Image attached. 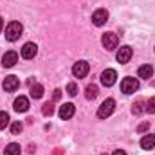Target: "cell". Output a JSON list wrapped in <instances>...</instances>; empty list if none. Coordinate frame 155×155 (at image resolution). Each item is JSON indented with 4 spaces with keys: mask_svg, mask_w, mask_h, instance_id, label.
Wrapping results in <instances>:
<instances>
[{
    "mask_svg": "<svg viewBox=\"0 0 155 155\" xmlns=\"http://www.w3.org/2000/svg\"><path fill=\"white\" fill-rule=\"evenodd\" d=\"M22 31H24V27H22L20 22H9L7 27H5V38L9 41H16L22 36Z\"/></svg>",
    "mask_w": 155,
    "mask_h": 155,
    "instance_id": "obj_1",
    "label": "cell"
},
{
    "mask_svg": "<svg viewBox=\"0 0 155 155\" xmlns=\"http://www.w3.org/2000/svg\"><path fill=\"white\" fill-rule=\"evenodd\" d=\"M116 110V101L114 99H105L103 103H101V107H99V110H97V117H101V119H107V117L112 116V112Z\"/></svg>",
    "mask_w": 155,
    "mask_h": 155,
    "instance_id": "obj_2",
    "label": "cell"
},
{
    "mask_svg": "<svg viewBox=\"0 0 155 155\" xmlns=\"http://www.w3.org/2000/svg\"><path fill=\"white\" fill-rule=\"evenodd\" d=\"M139 88V81L135 79V78H124L123 81H121V92L123 94H134L135 90Z\"/></svg>",
    "mask_w": 155,
    "mask_h": 155,
    "instance_id": "obj_3",
    "label": "cell"
},
{
    "mask_svg": "<svg viewBox=\"0 0 155 155\" xmlns=\"http://www.w3.org/2000/svg\"><path fill=\"white\" fill-rule=\"evenodd\" d=\"M101 43L107 51H114L117 49V43H119V38H117L116 33H105L103 38H101Z\"/></svg>",
    "mask_w": 155,
    "mask_h": 155,
    "instance_id": "obj_4",
    "label": "cell"
},
{
    "mask_svg": "<svg viewBox=\"0 0 155 155\" xmlns=\"http://www.w3.org/2000/svg\"><path fill=\"white\" fill-rule=\"evenodd\" d=\"M107 20H108V11L107 9H96L94 11V15H92V24L94 25L101 27V25L107 24Z\"/></svg>",
    "mask_w": 155,
    "mask_h": 155,
    "instance_id": "obj_5",
    "label": "cell"
},
{
    "mask_svg": "<svg viewBox=\"0 0 155 155\" xmlns=\"http://www.w3.org/2000/svg\"><path fill=\"white\" fill-rule=\"evenodd\" d=\"M88 71H90V65L85 60H79L78 63H74V67H72V74L76 78H85L88 74Z\"/></svg>",
    "mask_w": 155,
    "mask_h": 155,
    "instance_id": "obj_6",
    "label": "cell"
},
{
    "mask_svg": "<svg viewBox=\"0 0 155 155\" xmlns=\"http://www.w3.org/2000/svg\"><path fill=\"white\" fill-rule=\"evenodd\" d=\"M36 52H38V47H36L33 41H27V43L22 47V51H20V54H22L24 60H33V58L36 56Z\"/></svg>",
    "mask_w": 155,
    "mask_h": 155,
    "instance_id": "obj_7",
    "label": "cell"
},
{
    "mask_svg": "<svg viewBox=\"0 0 155 155\" xmlns=\"http://www.w3.org/2000/svg\"><path fill=\"white\" fill-rule=\"evenodd\" d=\"M116 79H117V72L114 69H107V71L101 72V83L105 87H112L116 83Z\"/></svg>",
    "mask_w": 155,
    "mask_h": 155,
    "instance_id": "obj_8",
    "label": "cell"
},
{
    "mask_svg": "<svg viewBox=\"0 0 155 155\" xmlns=\"http://www.w3.org/2000/svg\"><path fill=\"white\" fill-rule=\"evenodd\" d=\"M130 58H132V47H128V45H123L116 54V60L119 63H128Z\"/></svg>",
    "mask_w": 155,
    "mask_h": 155,
    "instance_id": "obj_9",
    "label": "cell"
},
{
    "mask_svg": "<svg viewBox=\"0 0 155 155\" xmlns=\"http://www.w3.org/2000/svg\"><path fill=\"white\" fill-rule=\"evenodd\" d=\"M2 87H4L5 92H15V90L20 87V81H18V78L16 76H5L4 83H2Z\"/></svg>",
    "mask_w": 155,
    "mask_h": 155,
    "instance_id": "obj_10",
    "label": "cell"
},
{
    "mask_svg": "<svg viewBox=\"0 0 155 155\" xmlns=\"http://www.w3.org/2000/svg\"><path fill=\"white\" fill-rule=\"evenodd\" d=\"M16 61H18V54H16L15 51H7V52L4 54V58H2V65H4V67H7V69L15 67V65H16Z\"/></svg>",
    "mask_w": 155,
    "mask_h": 155,
    "instance_id": "obj_11",
    "label": "cell"
},
{
    "mask_svg": "<svg viewBox=\"0 0 155 155\" xmlns=\"http://www.w3.org/2000/svg\"><path fill=\"white\" fill-rule=\"evenodd\" d=\"M13 108H15L16 112H27V110H29V99H27L25 96L16 97L15 103H13Z\"/></svg>",
    "mask_w": 155,
    "mask_h": 155,
    "instance_id": "obj_12",
    "label": "cell"
},
{
    "mask_svg": "<svg viewBox=\"0 0 155 155\" xmlns=\"http://www.w3.org/2000/svg\"><path fill=\"white\" fill-rule=\"evenodd\" d=\"M74 112H76V107L72 103H63L60 107V117L61 119H71V117L74 116Z\"/></svg>",
    "mask_w": 155,
    "mask_h": 155,
    "instance_id": "obj_13",
    "label": "cell"
},
{
    "mask_svg": "<svg viewBox=\"0 0 155 155\" xmlns=\"http://www.w3.org/2000/svg\"><path fill=\"white\" fill-rule=\"evenodd\" d=\"M153 146H155V135L153 134L143 135V139H141V148H143V150H152Z\"/></svg>",
    "mask_w": 155,
    "mask_h": 155,
    "instance_id": "obj_14",
    "label": "cell"
},
{
    "mask_svg": "<svg viewBox=\"0 0 155 155\" xmlns=\"http://www.w3.org/2000/svg\"><path fill=\"white\" fill-rule=\"evenodd\" d=\"M137 74H139V78H143V79H150L152 74H153V67L152 65H141L139 71H137Z\"/></svg>",
    "mask_w": 155,
    "mask_h": 155,
    "instance_id": "obj_15",
    "label": "cell"
},
{
    "mask_svg": "<svg viewBox=\"0 0 155 155\" xmlns=\"http://www.w3.org/2000/svg\"><path fill=\"white\" fill-rule=\"evenodd\" d=\"M41 96H43V85L35 83V85L31 87V97H33V99H40Z\"/></svg>",
    "mask_w": 155,
    "mask_h": 155,
    "instance_id": "obj_16",
    "label": "cell"
},
{
    "mask_svg": "<svg viewBox=\"0 0 155 155\" xmlns=\"http://www.w3.org/2000/svg\"><path fill=\"white\" fill-rule=\"evenodd\" d=\"M20 144H16V143H11V144H7L5 146V150H4V155H20Z\"/></svg>",
    "mask_w": 155,
    "mask_h": 155,
    "instance_id": "obj_17",
    "label": "cell"
},
{
    "mask_svg": "<svg viewBox=\"0 0 155 155\" xmlns=\"http://www.w3.org/2000/svg\"><path fill=\"white\" fill-rule=\"evenodd\" d=\"M97 92H99V90H97L96 85H88V87L85 88V97H87V99H96V97H97Z\"/></svg>",
    "mask_w": 155,
    "mask_h": 155,
    "instance_id": "obj_18",
    "label": "cell"
},
{
    "mask_svg": "<svg viewBox=\"0 0 155 155\" xmlns=\"http://www.w3.org/2000/svg\"><path fill=\"white\" fill-rule=\"evenodd\" d=\"M143 105H144V101H143V99H137V101L134 103V108H132V112H134L135 116H139L143 110H146V108H143Z\"/></svg>",
    "mask_w": 155,
    "mask_h": 155,
    "instance_id": "obj_19",
    "label": "cell"
},
{
    "mask_svg": "<svg viewBox=\"0 0 155 155\" xmlns=\"http://www.w3.org/2000/svg\"><path fill=\"white\" fill-rule=\"evenodd\" d=\"M9 124V114L7 112H0V130H4Z\"/></svg>",
    "mask_w": 155,
    "mask_h": 155,
    "instance_id": "obj_20",
    "label": "cell"
},
{
    "mask_svg": "<svg viewBox=\"0 0 155 155\" xmlns=\"http://www.w3.org/2000/svg\"><path fill=\"white\" fill-rule=\"evenodd\" d=\"M67 94H69L71 97H74V96H76V94H78V85H76V83H69V85H67Z\"/></svg>",
    "mask_w": 155,
    "mask_h": 155,
    "instance_id": "obj_21",
    "label": "cell"
},
{
    "mask_svg": "<svg viewBox=\"0 0 155 155\" xmlns=\"http://www.w3.org/2000/svg\"><path fill=\"white\" fill-rule=\"evenodd\" d=\"M22 128H24V126H22V123H20V121H15V123L11 124V132H13L15 135H16V134H20V132H22Z\"/></svg>",
    "mask_w": 155,
    "mask_h": 155,
    "instance_id": "obj_22",
    "label": "cell"
},
{
    "mask_svg": "<svg viewBox=\"0 0 155 155\" xmlns=\"http://www.w3.org/2000/svg\"><path fill=\"white\" fill-rule=\"evenodd\" d=\"M146 112L148 114H155V97H150V101L146 103Z\"/></svg>",
    "mask_w": 155,
    "mask_h": 155,
    "instance_id": "obj_23",
    "label": "cell"
},
{
    "mask_svg": "<svg viewBox=\"0 0 155 155\" xmlns=\"http://www.w3.org/2000/svg\"><path fill=\"white\" fill-rule=\"evenodd\" d=\"M52 110H54V108H52V105H51V103H45V105H43V108H41L43 116H51V114H52Z\"/></svg>",
    "mask_w": 155,
    "mask_h": 155,
    "instance_id": "obj_24",
    "label": "cell"
},
{
    "mask_svg": "<svg viewBox=\"0 0 155 155\" xmlns=\"http://www.w3.org/2000/svg\"><path fill=\"white\" fill-rule=\"evenodd\" d=\"M148 128H150V123H143V124L137 128V132H141V134H143V132H146Z\"/></svg>",
    "mask_w": 155,
    "mask_h": 155,
    "instance_id": "obj_25",
    "label": "cell"
},
{
    "mask_svg": "<svg viewBox=\"0 0 155 155\" xmlns=\"http://www.w3.org/2000/svg\"><path fill=\"white\" fill-rule=\"evenodd\" d=\"M60 96H61V90L56 88V90H54V99H60Z\"/></svg>",
    "mask_w": 155,
    "mask_h": 155,
    "instance_id": "obj_26",
    "label": "cell"
},
{
    "mask_svg": "<svg viewBox=\"0 0 155 155\" xmlns=\"http://www.w3.org/2000/svg\"><path fill=\"white\" fill-rule=\"evenodd\" d=\"M112 155H126V152H123V150H116Z\"/></svg>",
    "mask_w": 155,
    "mask_h": 155,
    "instance_id": "obj_27",
    "label": "cell"
},
{
    "mask_svg": "<svg viewBox=\"0 0 155 155\" xmlns=\"http://www.w3.org/2000/svg\"><path fill=\"white\" fill-rule=\"evenodd\" d=\"M2 27H4V20L0 18V31H2Z\"/></svg>",
    "mask_w": 155,
    "mask_h": 155,
    "instance_id": "obj_28",
    "label": "cell"
}]
</instances>
